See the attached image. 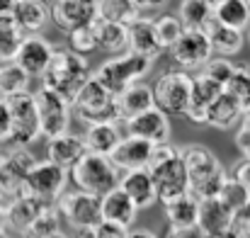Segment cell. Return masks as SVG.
<instances>
[{"label": "cell", "mask_w": 250, "mask_h": 238, "mask_svg": "<svg viewBox=\"0 0 250 238\" xmlns=\"http://www.w3.org/2000/svg\"><path fill=\"white\" fill-rule=\"evenodd\" d=\"M66 182H68L66 168H61L51 160H42L27 170L20 187H22V197L37 199L42 204H54L66 192Z\"/></svg>", "instance_id": "8992f818"}, {"label": "cell", "mask_w": 250, "mask_h": 238, "mask_svg": "<svg viewBox=\"0 0 250 238\" xmlns=\"http://www.w3.org/2000/svg\"><path fill=\"white\" fill-rule=\"evenodd\" d=\"M97 17L129 27L136 17H141V10L134 0H97Z\"/></svg>", "instance_id": "1f68e13d"}, {"label": "cell", "mask_w": 250, "mask_h": 238, "mask_svg": "<svg viewBox=\"0 0 250 238\" xmlns=\"http://www.w3.org/2000/svg\"><path fill=\"white\" fill-rule=\"evenodd\" d=\"M170 56L177 66L192 71V68H204V64L214 56V51L202 29H185L180 39L170 46Z\"/></svg>", "instance_id": "7c38bea8"}, {"label": "cell", "mask_w": 250, "mask_h": 238, "mask_svg": "<svg viewBox=\"0 0 250 238\" xmlns=\"http://www.w3.org/2000/svg\"><path fill=\"white\" fill-rule=\"evenodd\" d=\"M102 202V219L104 221H114V224H122V226H131V221L136 219V204L129 199V195L119 187L109 190L107 195L100 197Z\"/></svg>", "instance_id": "d4e9b609"}, {"label": "cell", "mask_w": 250, "mask_h": 238, "mask_svg": "<svg viewBox=\"0 0 250 238\" xmlns=\"http://www.w3.org/2000/svg\"><path fill=\"white\" fill-rule=\"evenodd\" d=\"M241 127H243V129H248V131H250V107H248V109H246V112H243V119H241Z\"/></svg>", "instance_id": "816d5d0a"}, {"label": "cell", "mask_w": 250, "mask_h": 238, "mask_svg": "<svg viewBox=\"0 0 250 238\" xmlns=\"http://www.w3.org/2000/svg\"><path fill=\"white\" fill-rule=\"evenodd\" d=\"M214 20L231 29L246 32L250 27V7L243 0H221L214 5Z\"/></svg>", "instance_id": "f546056e"}, {"label": "cell", "mask_w": 250, "mask_h": 238, "mask_svg": "<svg viewBox=\"0 0 250 238\" xmlns=\"http://www.w3.org/2000/svg\"><path fill=\"white\" fill-rule=\"evenodd\" d=\"M224 92H229L243 109L250 107V68L248 66H236L233 76L224 85Z\"/></svg>", "instance_id": "d590c367"}, {"label": "cell", "mask_w": 250, "mask_h": 238, "mask_svg": "<svg viewBox=\"0 0 250 238\" xmlns=\"http://www.w3.org/2000/svg\"><path fill=\"white\" fill-rule=\"evenodd\" d=\"M248 158H250V156H248Z\"/></svg>", "instance_id": "6125c7cd"}, {"label": "cell", "mask_w": 250, "mask_h": 238, "mask_svg": "<svg viewBox=\"0 0 250 238\" xmlns=\"http://www.w3.org/2000/svg\"><path fill=\"white\" fill-rule=\"evenodd\" d=\"M153 177L156 192H158V202H170L175 197H182L189 192V180H187V170L185 163L180 158V149L161 144L153 149V158L151 165L146 168Z\"/></svg>", "instance_id": "3957f363"}, {"label": "cell", "mask_w": 250, "mask_h": 238, "mask_svg": "<svg viewBox=\"0 0 250 238\" xmlns=\"http://www.w3.org/2000/svg\"><path fill=\"white\" fill-rule=\"evenodd\" d=\"M248 39H250V27H248Z\"/></svg>", "instance_id": "91938a15"}, {"label": "cell", "mask_w": 250, "mask_h": 238, "mask_svg": "<svg viewBox=\"0 0 250 238\" xmlns=\"http://www.w3.org/2000/svg\"><path fill=\"white\" fill-rule=\"evenodd\" d=\"M34 102H37V112H39V129L42 136L54 139L68 131L71 127V102L66 97H61L59 92L49 90V87H39L34 92Z\"/></svg>", "instance_id": "30bf717a"}, {"label": "cell", "mask_w": 250, "mask_h": 238, "mask_svg": "<svg viewBox=\"0 0 250 238\" xmlns=\"http://www.w3.org/2000/svg\"><path fill=\"white\" fill-rule=\"evenodd\" d=\"M243 112L246 109L229 92H221L207 112V124L214 127V129H231L243 119Z\"/></svg>", "instance_id": "83f0119b"}, {"label": "cell", "mask_w": 250, "mask_h": 238, "mask_svg": "<svg viewBox=\"0 0 250 238\" xmlns=\"http://www.w3.org/2000/svg\"><path fill=\"white\" fill-rule=\"evenodd\" d=\"M7 139H10V109H7L5 97H0V141H7Z\"/></svg>", "instance_id": "ee69618b"}, {"label": "cell", "mask_w": 250, "mask_h": 238, "mask_svg": "<svg viewBox=\"0 0 250 238\" xmlns=\"http://www.w3.org/2000/svg\"><path fill=\"white\" fill-rule=\"evenodd\" d=\"M71 109L83 124H100V122H119L117 117V100L114 95L100 83L92 78L81 87V92L73 97Z\"/></svg>", "instance_id": "52a82bcc"}, {"label": "cell", "mask_w": 250, "mask_h": 238, "mask_svg": "<svg viewBox=\"0 0 250 238\" xmlns=\"http://www.w3.org/2000/svg\"><path fill=\"white\" fill-rule=\"evenodd\" d=\"M233 216H236V219H243V221H250V197L246 199L243 207H238V209L233 212Z\"/></svg>", "instance_id": "7dc6e473"}, {"label": "cell", "mask_w": 250, "mask_h": 238, "mask_svg": "<svg viewBox=\"0 0 250 238\" xmlns=\"http://www.w3.org/2000/svg\"><path fill=\"white\" fill-rule=\"evenodd\" d=\"M76 234H73V238H95V231L92 229H73Z\"/></svg>", "instance_id": "f907efd6"}, {"label": "cell", "mask_w": 250, "mask_h": 238, "mask_svg": "<svg viewBox=\"0 0 250 238\" xmlns=\"http://www.w3.org/2000/svg\"><path fill=\"white\" fill-rule=\"evenodd\" d=\"M49 20L68 34L97 20V0H56L49 5Z\"/></svg>", "instance_id": "4fadbf2b"}, {"label": "cell", "mask_w": 250, "mask_h": 238, "mask_svg": "<svg viewBox=\"0 0 250 238\" xmlns=\"http://www.w3.org/2000/svg\"><path fill=\"white\" fill-rule=\"evenodd\" d=\"M119 190L129 195V199L136 204V209H148L158 202V192L153 185V177L148 170H129L119 177Z\"/></svg>", "instance_id": "ffe728a7"}, {"label": "cell", "mask_w": 250, "mask_h": 238, "mask_svg": "<svg viewBox=\"0 0 250 238\" xmlns=\"http://www.w3.org/2000/svg\"><path fill=\"white\" fill-rule=\"evenodd\" d=\"M27 87H29V76L15 61L0 66V95L2 97H10V95H17V92H27Z\"/></svg>", "instance_id": "e575fe53"}, {"label": "cell", "mask_w": 250, "mask_h": 238, "mask_svg": "<svg viewBox=\"0 0 250 238\" xmlns=\"http://www.w3.org/2000/svg\"><path fill=\"white\" fill-rule=\"evenodd\" d=\"M2 219H5V214H2V212H0V221H2Z\"/></svg>", "instance_id": "6f0895ef"}, {"label": "cell", "mask_w": 250, "mask_h": 238, "mask_svg": "<svg viewBox=\"0 0 250 238\" xmlns=\"http://www.w3.org/2000/svg\"><path fill=\"white\" fill-rule=\"evenodd\" d=\"M7 109H10V139L15 146H27L34 139L42 136L39 129V112L34 102V92H17L5 97Z\"/></svg>", "instance_id": "9c48e42d"}, {"label": "cell", "mask_w": 250, "mask_h": 238, "mask_svg": "<svg viewBox=\"0 0 250 238\" xmlns=\"http://www.w3.org/2000/svg\"><path fill=\"white\" fill-rule=\"evenodd\" d=\"M136 5H139V10H158V7H163L167 0H134Z\"/></svg>", "instance_id": "bcb514c9"}, {"label": "cell", "mask_w": 250, "mask_h": 238, "mask_svg": "<svg viewBox=\"0 0 250 238\" xmlns=\"http://www.w3.org/2000/svg\"><path fill=\"white\" fill-rule=\"evenodd\" d=\"M224 92V87L211 78H207L204 73L192 78V92H189V105L185 117L194 124H207V112L214 105V100Z\"/></svg>", "instance_id": "e0dca14e"}, {"label": "cell", "mask_w": 250, "mask_h": 238, "mask_svg": "<svg viewBox=\"0 0 250 238\" xmlns=\"http://www.w3.org/2000/svg\"><path fill=\"white\" fill-rule=\"evenodd\" d=\"M27 34L22 32V27L15 22L12 15H2L0 17V64H10L15 61V54L22 44Z\"/></svg>", "instance_id": "d6a6232c"}, {"label": "cell", "mask_w": 250, "mask_h": 238, "mask_svg": "<svg viewBox=\"0 0 250 238\" xmlns=\"http://www.w3.org/2000/svg\"><path fill=\"white\" fill-rule=\"evenodd\" d=\"M202 32L207 34V39H209V44H211V51H214L216 56H226V59H231V56H236V54L243 49V44H246L243 32L231 29V27L216 22V20H211Z\"/></svg>", "instance_id": "cb8c5ba5"}, {"label": "cell", "mask_w": 250, "mask_h": 238, "mask_svg": "<svg viewBox=\"0 0 250 238\" xmlns=\"http://www.w3.org/2000/svg\"><path fill=\"white\" fill-rule=\"evenodd\" d=\"M85 153H87V149H85V141L81 134L66 131L61 136L49 139V144H46V160H51V163L66 168V170H71Z\"/></svg>", "instance_id": "44dd1931"}, {"label": "cell", "mask_w": 250, "mask_h": 238, "mask_svg": "<svg viewBox=\"0 0 250 238\" xmlns=\"http://www.w3.org/2000/svg\"><path fill=\"white\" fill-rule=\"evenodd\" d=\"M54 207L59 209V214L73 226V229H95L102 221V202L95 195L87 192H63Z\"/></svg>", "instance_id": "8fae6325"}, {"label": "cell", "mask_w": 250, "mask_h": 238, "mask_svg": "<svg viewBox=\"0 0 250 238\" xmlns=\"http://www.w3.org/2000/svg\"><path fill=\"white\" fill-rule=\"evenodd\" d=\"M202 238H224V236H209V234H204Z\"/></svg>", "instance_id": "11a10c76"}, {"label": "cell", "mask_w": 250, "mask_h": 238, "mask_svg": "<svg viewBox=\"0 0 250 238\" xmlns=\"http://www.w3.org/2000/svg\"><path fill=\"white\" fill-rule=\"evenodd\" d=\"M180 158L185 163L187 180H189V195L197 199H209L219 197L229 173L219 163V158L202 144H187L180 149Z\"/></svg>", "instance_id": "6da1fadb"}, {"label": "cell", "mask_w": 250, "mask_h": 238, "mask_svg": "<svg viewBox=\"0 0 250 238\" xmlns=\"http://www.w3.org/2000/svg\"><path fill=\"white\" fill-rule=\"evenodd\" d=\"M68 173L73 177V185L81 192L95 195V197H102L109 190L119 187V177H122L119 170L112 165V160L97 153H85Z\"/></svg>", "instance_id": "5b68a950"}, {"label": "cell", "mask_w": 250, "mask_h": 238, "mask_svg": "<svg viewBox=\"0 0 250 238\" xmlns=\"http://www.w3.org/2000/svg\"><path fill=\"white\" fill-rule=\"evenodd\" d=\"M233 221V209L221 199V197H209L199 199V214H197V226L202 234L209 236H224Z\"/></svg>", "instance_id": "ac0fdd59"}, {"label": "cell", "mask_w": 250, "mask_h": 238, "mask_svg": "<svg viewBox=\"0 0 250 238\" xmlns=\"http://www.w3.org/2000/svg\"><path fill=\"white\" fill-rule=\"evenodd\" d=\"M204 2H209V5L214 7V5H216V2H221V0H204Z\"/></svg>", "instance_id": "db71d44e"}, {"label": "cell", "mask_w": 250, "mask_h": 238, "mask_svg": "<svg viewBox=\"0 0 250 238\" xmlns=\"http://www.w3.org/2000/svg\"><path fill=\"white\" fill-rule=\"evenodd\" d=\"M90 78H92V71H90L87 56L76 54L68 46H59V49H54L49 68L42 76V85L59 92L68 102H73V97L81 92V87Z\"/></svg>", "instance_id": "7a4b0ae2"}, {"label": "cell", "mask_w": 250, "mask_h": 238, "mask_svg": "<svg viewBox=\"0 0 250 238\" xmlns=\"http://www.w3.org/2000/svg\"><path fill=\"white\" fill-rule=\"evenodd\" d=\"M0 97H2V95H0Z\"/></svg>", "instance_id": "94428289"}, {"label": "cell", "mask_w": 250, "mask_h": 238, "mask_svg": "<svg viewBox=\"0 0 250 238\" xmlns=\"http://www.w3.org/2000/svg\"><path fill=\"white\" fill-rule=\"evenodd\" d=\"M114 100H117V117H119L122 124H124L126 119H131V117H136V114H141V112L156 107V105H153V90H151L148 85H144V83L129 85V87L122 90Z\"/></svg>", "instance_id": "603a6c76"}, {"label": "cell", "mask_w": 250, "mask_h": 238, "mask_svg": "<svg viewBox=\"0 0 250 238\" xmlns=\"http://www.w3.org/2000/svg\"><path fill=\"white\" fill-rule=\"evenodd\" d=\"M153 149H156L153 144L126 134L117 144V149L112 151L109 160H112V165L117 170H124V173H129V170H146L151 165V158H153Z\"/></svg>", "instance_id": "2e32d148"}, {"label": "cell", "mask_w": 250, "mask_h": 238, "mask_svg": "<svg viewBox=\"0 0 250 238\" xmlns=\"http://www.w3.org/2000/svg\"><path fill=\"white\" fill-rule=\"evenodd\" d=\"M12 17L24 34H37L49 22V5L44 0H17L12 7Z\"/></svg>", "instance_id": "484cf974"}, {"label": "cell", "mask_w": 250, "mask_h": 238, "mask_svg": "<svg viewBox=\"0 0 250 238\" xmlns=\"http://www.w3.org/2000/svg\"><path fill=\"white\" fill-rule=\"evenodd\" d=\"M54 56V46L39 37V34H27L15 54V64L29 76V78H42L44 71L49 68V61Z\"/></svg>", "instance_id": "9a60e30c"}, {"label": "cell", "mask_w": 250, "mask_h": 238, "mask_svg": "<svg viewBox=\"0 0 250 238\" xmlns=\"http://www.w3.org/2000/svg\"><path fill=\"white\" fill-rule=\"evenodd\" d=\"M95 32H97V49L107 54H124L129 49V37H126V24L107 22V20H95Z\"/></svg>", "instance_id": "f1b7e54d"}, {"label": "cell", "mask_w": 250, "mask_h": 238, "mask_svg": "<svg viewBox=\"0 0 250 238\" xmlns=\"http://www.w3.org/2000/svg\"><path fill=\"white\" fill-rule=\"evenodd\" d=\"M15 2H17V0H0V17H2V15H12Z\"/></svg>", "instance_id": "c3c4849f"}, {"label": "cell", "mask_w": 250, "mask_h": 238, "mask_svg": "<svg viewBox=\"0 0 250 238\" xmlns=\"http://www.w3.org/2000/svg\"><path fill=\"white\" fill-rule=\"evenodd\" d=\"M44 2H46V5H51V2H56V0H44Z\"/></svg>", "instance_id": "9f6ffc18"}, {"label": "cell", "mask_w": 250, "mask_h": 238, "mask_svg": "<svg viewBox=\"0 0 250 238\" xmlns=\"http://www.w3.org/2000/svg\"><path fill=\"white\" fill-rule=\"evenodd\" d=\"M153 105L167 117H185L192 92V76L187 71H167L151 85Z\"/></svg>", "instance_id": "ba28073f"}, {"label": "cell", "mask_w": 250, "mask_h": 238, "mask_svg": "<svg viewBox=\"0 0 250 238\" xmlns=\"http://www.w3.org/2000/svg\"><path fill=\"white\" fill-rule=\"evenodd\" d=\"M49 238H66V236H63L61 231H56V234H51V236H49Z\"/></svg>", "instance_id": "f5cc1de1"}, {"label": "cell", "mask_w": 250, "mask_h": 238, "mask_svg": "<svg viewBox=\"0 0 250 238\" xmlns=\"http://www.w3.org/2000/svg\"><path fill=\"white\" fill-rule=\"evenodd\" d=\"M95 238H126L129 236V229L122 226V224H114V221H100L95 229Z\"/></svg>", "instance_id": "60d3db41"}, {"label": "cell", "mask_w": 250, "mask_h": 238, "mask_svg": "<svg viewBox=\"0 0 250 238\" xmlns=\"http://www.w3.org/2000/svg\"><path fill=\"white\" fill-rule=\"evenodd\" d=\"M233 71H236V64H231V59H226V56H211L204 64V71L202 73L224 87L229 83V78L233 76Z\"/></svg>", "instance_id": "f35d334b"}, {"label": "cell", "mask_w": 250, "mask_h": 238, "mask_svg": "<svg viewBox=\"0 0 250 238\" xmlns=\"http://www.w3.org/2000/svg\"><path fill=\"white\" fill-rule=\"evenodd\" d=\"M229 177H231V180H236L243 190H248V192H250V158H248V156H243V158H241L236 165H233V168H231Z\"/></svg>", "instance_id": "b9f144b4"}, {"label": "cell", "mask_w": 250, "mask_h": 238, "mask_svg": "<svg viewBox=\"0 0 250 238\" xmlns=\"http://www.w3.org/2000/svg\"><path fill=\"white\" fill-rule=\"evenodd\" d=\"M166 207L167 229H187L197 226V214H199V199L192 197L189 192L182 197H175L163 204Z\"/></svg>", "instance_id": "4316f807"}, {"label": "cell", "mask_w": 250, "mask_h": 238, "mask_svg": "<svg viewBox=\"0 0 250 238\" xmlns=\"http://www.w3.org/2000/svg\"><path fill=\"white\" fill-rule=\"evenodd\" d=\"M126 127V134L129 136H136V139H144L153 146H161L170 141V117L163 114L158 107H151L131 119L124 122Z\"/></svg>", "instance_id": "5bb4252c"}, {"label": "cell", "mask_w": 250, "mask_h": 238, "mask_svg": "<svg viewBox=\"0 0 250 238\" xmlns=\"http://www.w3.org/2000/svg\"><path fill=\"white\" fill-rule=\"evenodd\" d=\"M224 238H250V221H243V219H236L231 221L229 231L224 234Z\"/></svg>", "instance_id": "7bdbcfd3"}, {"label": "cell", "mask_w": 250, "mask_h": 238, "mask_svg": "<svg viewBox=\"0 0 250 238\" xmlns=\"http://www.w3.org/2000/svg\"><path fill=\"white\" fill-rule=\"evenodd\" d=\"M126 238H158L156 234H151V231H144V229H139V231H129V236Z\"/></svg>", "instance_id": "681fc988"}, {"label": "cell", "mask_w": 250, "mask_h": 238, "mask_svg": "<svg viewBox=\"0 0 250 238\" xmlns=\"http://www.w3.org/2000/svg\"><path fill=\"white\" fill-rule=\"evenodd\" d=\"M68 49H73L76 54H83V56H87L90 51L97 49L95 22H92V24H85V27H78V29H73V32H68Z\"/></svg>", "instance_id": "74e56055"}, {"label": "cell", "mask_w": 250, "mask_h": 238, "mask_svg": "<svg viewBox=\"0 0 250 238\" xmlns=\"http://www.w3.org/2000/svg\"><path fill=\"white\" fill-rule=\"evenodd\" d=\"M177 17L185 29H204L214 20V7L204 0H182Z\"/></svg>", "instance_id": "836d02e7"}, {"label": "cell", "mask_w": 250, "mask_h": 238, "mask_svg": "<svg viewBox=\"0 0 250 238\" xmlns=\"http://www.w3.org/2000/svg\"><path fill=\"white\" fill-rule=\"evenodd\" d=\"M122 131H119V122H100V124H87L83 134L85 149L87 153H97V156H112V151L117 149V144L122 141Z\"/></svg>", "instance_id": "7402d4cb"}, {"label": "cell", "mask_w": 250, "mask_h": 238, "mask_svg": "<svg viewBox=\"0 0 250 238\" xmlns=\"http://www.w3.org/2000/svg\"><path fill=\"white\" fill-rule=\"evenodd\" d=\"M204 234L199 231V226H187V229H167L166 238H202Z\"/></svg>", "instance_id": "f6af8a7d"}, {"label": "cell", "mask_w": 250, "mask_h": 238, "mask_svg": "<svg viewBox=\"0 0 250 238\" xmlns=\"http://www.w3.org/2000/svg\"><path fill=\"white\" fill-rule=\"evenodd\" d=\"M151 66H153L151 59H146V56H141V54H134V51H124V54H119V56L104 61L92 76L117 97V95H119L122 90H126L129 85L141 83V78L151 71Z\"/></svg>", "instance_id": "277c9868"}, {"label": "cell", "mask_w": 250, "mask_h": 238, "mask_svg": "<svg viewBox=\"0 0 250 238\" xmlns=\"http://www.w3.org/2000/svg\"><path fill=\"white\" fill-rule=\"evenodd\" d=\"M126 37H129V49H126V51L141 54V56H146V59H151V61H156V59L163 54L151 17H144V15L136 17V20L126 27Z\"/></svg>", "instance_id": "d6986e66"}, {"label": "cell", "mask_w": 250, "mask_h": 238, "mask_svg": "<svg viewBox=\"0 0 250 238\" xmlns=\"http://www.w3.org/2000/svg\"><path fill=\"white\" fill-rule=\"evenodd\" d=\"M44 207H46V204H42V202H37V199L20 197L17 202H12V204L7 207L5 221H7L12 229H17V231H29L32 224H34V219L39 216V212H42Z\"/></svg>", "instance_id": "4dcf8cb0"}, {"label": "cell", "mask_w": 250, "mask_h": 238, "mask_svg": "<svg viewBox=\"0 0 250 238\" xmlns=\"http://www.w3.org/2000/svg\"><path fill=\"white\" fill-rule=\"evenodd\" d=\"M243 2H246V5H248V7H250V0H243Z\"/></svg>", "instance_id": "680465c9"}, {"label": "cell", "mask_w": 250, "mask_h": 238, "mask_svg": "<svg viewBox=\"0 0 250 238\" xmlns=\"http://www.w3.org/2000/svg\"><path fill=\"white\" fill-rule=\"evenodd\" d=\"M219 197H221V199H224V202H226V204H229L233 212H236L238 207H243V204H246V199L250 197V192H248V190H243V187H241L236 180H231V177H229Z\"/></svg>", "instance_id": "ab89813d"}, {"label": "cell", "mask_w": 250, "mask_h": 238, "mask_svg": "<svg viewBox=\"0 0 250 238\" xmlns=\"http://www.w3.org/2000/svg\"><path fill=\"white\" fill-rule=\"evenodd\" d=\"M153 27H156V37H158V44H161L163 51L166 49L170 51V46L185 32V27H182V22H180L177 15H161V17H156L153 20Z\"/></svg>", "instance_id": "8d00e7d4"}]
</instances>
